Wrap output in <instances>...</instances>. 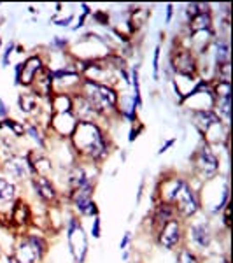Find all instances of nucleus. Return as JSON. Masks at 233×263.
<instances>
[{
  "instance_id": "obj_30",
  "label": "nucleus",
  "mask_w": 233,
  "mask_h": 263,
  "mask_svg": "<svg viewBox=\"0 0 233 263\" xmlns=\"http://www.w3.org/2000/svg\"><path fill=\"white\" fill-rule=\"evenodd\" d=\"M72 20H74V16L69 14L67 18H62V20H58V18H53L51 21H53L54 25H58V27H69V25L72 23Z\"/></svg>"
},
{
  "instance_id": "obj_20",
  "label": "nucleus",
  "mask_w": 233,
  "mask_h": 263,
  "mask_svg": "<svg viewBox=\"0 0 233 263\" xmlns=\"http://www.w3.org/2000/svg\"><path fill=\"white\" fill-rule=\"evenodd\" d=\"M216 63L218 65H223V63H230V44H228L226 39H216Z\"/></svg>"
},
{
  "instance_id": "obj_31",
  "label": "nucleus",
  "mask_w": 233,
  "mask_h": 263,
  "mask_svg": "<svg viewBox=\"0 0 233 263\" xmlns=\"http://www.w3.org/2000/svg\"><path fill=\"white\" fill-rule=\"evenodd\" d=\"M130 240H132V233L125 232V235H123V239H121V242H120V249H121V251H126V249H128Z\"/></svg>"
},
{
  "instance_id": "obj_2",
  "label": "nucleus",
  "mask_w": 233,
  "mask_h": 263,
  "mask_svg": "<svg viewBox=\"0 0 233 263\" xmlns=\"http://www.w3.org/2000/svg\"><path fill=\"white\" fill-rule=\"evenodd\" d=\"M81 95L90 102L96 114H107L118 105V93L111 86L90 79H84L81 83Z\"/></svg>"
},
{
  "instance_id": "obj_22",
  "label": "nucleus",
  "mask_w": 233,
  "mask_h": 263,
  "mask_svg": "<svg viewBox=\"0 0 233 263\" xmlns=\"http://www.w3.org/2000/svg\"><path fill=\"white\" fill-rule=\"evenodd\" d=\"M4 128L12 130V134H14L16 137H23V134H25V126L18 121L9 120V118H6V120L0 121V130H4Z\"/></svg>"
},
{
  "instance_id": "obj_17",
  "label": "nucleus",
  "mask_w": 233,
  "mask_h": 263,
  "mask_svg": "<svg viewBox=\"0 0 233 263\" xmlns=\"http://www.w3.org/2000/svg\"><path fill=\"white\" fill-rule=\"evenodd\" d=\"M16 200V184L0 176V207L9 205Z\"/></svg>"
},
{
  "instance_id": "obj_7",
  "label": "nucleus",
  "mask_w": 233,
  "mask_h": 263,
  "mask_svg": "<svg viewBox=\"0 0 233 263\" xmlns=\"http://www.w3.org/2000/svg\"><path fill=\"white\" fill-rule=\"evenodd\" d=\"M158 244L162 246L165 251H173L184 239V230H183V221L181 218H173L170 221H167L156 233Z\"/></svg>"
},
{
  "instance_id": "obj_12",
  "label": "nucleus",
  "mask_w": 233,
  "mask_h": 263,
  "mask_svg": "<svg viewBox=\"0 0 233 263\" xmlns=\"http://www.w3.org/2000/svg\"><path fill=\"white\" fill-rule=\"evenodd\" d=\"M183 184L184 179H181V177H167V179H163L162 184H160V202L172 203Z\"/></svg>"
},
{
  "instance_id": "obj_16",
  "label": "nucleus",
  "mask_w": 233,
  "mask_h": 263,
  "mask_svg": "<svg viewBox=\"0 0 233 263\" xmlns=\"http://www.w3.org/2000/svg\"><path fill=\"white\" fill-rule=\"evenodd\" d=\"M32 213H30V205H28L25 200H14V205H12V213H11V221L14 224H27L30 221Z\"/></svg>"
},
{
  "instance_id": "obj_24",
  "label": "nucleus",
  "mask_w": 233,
  "mask_h": 263,
  "mask_svg": "<svg viewBox=\"0 0 233 263\" xmlns=\"http://www.w3.org/2000/svg\"><path fill=\"white\" fill-rule=\"evenodd\" d=\"M176 263H200V261H198V256L191 251V249L181 248L176 256Z\"/></svg>"
},
{
  "instance_id": "obj_11",
  "label": "nucleus",
  "mask_w": 233,
  "mask_h": 263,
  "mask_svg": "<svg viewBox=\"0 0 233 263\" xmlns=\"http://www.w3.org/2000/svg\"><path fill=\"white\" fill-rule=\"evenodd\" d=\"M32 186H33V190H35L37 197H39L42 202H54L58 198L56 188H54V184L48 179V177L33 176Z\"/></svg>"
},
{
  "instance_id": "obj_4",
  "label": "nucleus",
  "mask_w": 233,
  "mask_h": 263,
  "mask_svg": "<svg viewBox=\"0 0 233 263\" xmlns=\"http://www.w3.org/2000/svg\"><path fill=\"white\" fill-rule=\"evenodd\" d=\"M67 242H69L70 254L74 263H84L88 256V235L77 218H70L67 221Z\"/></svg>"
},
{
  "instance_id": "obj_37",
  "label": "nucleus",
  "mask_w": 233,
  "mask_h": 263,
  "mask_svg": "<svg viewBox=\"0 0 233 263\" xmlns=\"http://www.w3.org/2000/svg\"><path fill=\"white\" fill-rule=\"evenodd\" d=\"M172 14H173V6L172 4H168L167 6V16H165V23H170V20H172Z\"/></svg>"
},
{
  "instance_id": "obj_14",
  "label": "nucleus",
  "mask_w": 233,
  "mask_h": 263,
  "mask_svg": "<svg viewBox=\"0 0 233 263\" xmlns=\"http://www.w3.org/2000/svg\"><path fill=\"white\" fill-rule=\"evenodd\" d=\"M12 256H14V260L18 263H37L39 260H42L39 253L35 251V248L27 240V237L16 246V251Z\"/></svg>"
},
{
  "instance_id": "obj_9",
  "label": "nucleus",
  "mask_w": 233,
  "mask_h": 263,
  "mask_svg": "<svg viewBox=\"0 0 233 263\" xmlns=\"http://www.w3.org/2000/svg\"><path fill=\"white\" fill-rule=\"evenodd\" d=\"M188 237L198 249H207L212 242V230H210L209 223L205 221L193 223L188 230Z\"/></svg>"
},
{
  "instance_id": "obj_27",
  "label": "nucleus",
  "mask_w": 233,
  "mask_h": 263,
  "mask_svg": "<svg viewBox=\"0 0 233 263\" xmlns=\"http://www.w3.org/2000/svg\"><path fill=\"white\" fill-rule=\"evenodd\" d=\"M81 216H84V218H96V216H99V205H96V202L91 200L88 203V205L81 211Z\"/></svg>"
},
{
  "instance_id": "obj_1",
  "label": "nucleus",
  "mask_w": 233,
  "mask_h": 263,
  "mask_svg": "<svg viewBox=\"0 0 233 263\" xmlns=\"http://www.w3.org/2000/svg\"><path fill=\"white\" fill-rule=\"evenodd\" d=\"M72 146L77 155L90 162H99L109 155V144L104 132L95 121H79L70 134Z\"/></svg>"
},
{
  "instance_id": "obj_13",
  "label": "nucleus",
  "mask_w": 233,
  "mask_h": 263,
  "mask_svg": "<svg viewBox=\"0 0 233 263\" xmlns=\"http://www.w3.org/2000/svg\"><path fill=\"white\" fill-rule=\"evenodd\" d=\"M177 218V213L173 209L172 203H167V202H160L158 205L154 207V214H152V227L156 228V232L163 227L167 221L170 219Z\"/></svg>"
},
{
  "instance_id": "obj_32",
  "label": "nucleus",
  "mask_w": 233,
  "mask_h": 263,
  "mask_svg": "<svg viewBox=\"0 0 233 263\" xmlns=\"http://www.w3.org/2000/svg\"><path fill=\"white\" fill-rule=\"evenodd\" d=\"M12 49H14V44L7 46L6 53H4V58H2V65H4V67L9 65V60H11V53H12Z\"/></svg>"
},
{
  "instance_id": "obj_8",
  "label": "nucleus",
  "mask_w": 233,
  "mask_h": 263,
  "mask_svg": "<svg viewBox=\"0 0 233 263\" xmlns=\"http://www.w3.org/2000/svg\"><path fill=\"white\" fill-rule=\"evenodd\" d=\"M4 174H6V179H9L11 182H20V181H25L28 176H30V165H28V160L23 158V156H18V155H12L9 158L4 162V167H2Z\"/></svg>"
},
{
  "instance_id": "obj_38",
  "label": "nucleus",
  "mask_w": 233,
  "mask_h": 263,
  "mask_svg": "<svg viewBox=\"0 0 233 263\" xmlns=\"http://www.w3.org/2000/svg\"><path fill=\"white\" fill-rule=\"evenodd\" d=\"M0 256H2V254H0Z\"/></svg>"
},
{
  "instance_id": "obj_33",
  "label": "nucleus",
  "mask_w": 233,
  "mask_h": 263,
  "mask_svg": "<svg viewBox=\"0 0 233 263\" xmlns=\"http://www.w3.org/2000/svg\"><path fill=\"white\" fill-rule=\"evenodd\" d=\"M9 116V107L6 105V102L0 99V120H6Z\"/></svg>"
},
{
  "instance_id": "obj_26",
  "label": "nucleus",
  "mask_w": 233,
  "mask_h": 263,
  "mask_svg": "<svg viewBox=\"0 0 233 263\" xmlns=\"http://www.w3.org/2000/svg\"><path fill=\"white\" fill-rule=\"evenodd\" d=\"M160 53H162V46L154 48V57H152V78L154 81H160Z\"/></svg>"
},
{
  "instance_id": "obj_6",
  "label": "nucleus",
  "mask_w": 233,
  "mask_h": 263,
  "mask_svg": "<svg viewBox=\"0 0 233 263\" xmlns=\"http://www.w3.org/2000/svg\"><path fill=\"white\" fill-rule=\"evenodd\" d=\"M172 205L177 213V218H193L202 209L200 197H198V193L195 192V188L188 181H184V184L181 186L179 193L176 195Z\"/></svg>"
},
{
  "instance_id": "obj_3",
  "label": "nucleus",
  "mask_w": 233,
  "mask_h": 263,
  "mask_svg": "<svg viewBox=\"0 0 233 263\" xmlns=\"http://www.w3.org/2000/svg\"><path fill=\"white\" fill-rule=\"evenodd\" d=\"M193 125L200 132V135H203V142H221L223 139L228 141V126L212 109H197L193 112Z\"/></svg>"
},
{
  "instance_id": "obj_21",
  "label": "nucleus",
  "mask_w": 233,
  "mask_h": 263,
  "mask_svg": "<svg viewBox=\"0 0 233 263\" xmlns=\"http://www.w3.org/2000/svg\"><path fill=\"white\" fill-rule=\"evenodd\" d=\"M18 105L21 109V112H32L33 109L37 107V99L35 95H32V93H21L18 97Z\"/></svg>"
},
{
  "instance_id": "obj_19",
  "label": "nucleus",
  "mask_w": 233,
  "mask_h": 263,
  "mask_svg": "<svg viewBox=\"0 0 233 263\" xmlns=\"http://www.w3.org/2000/svg\"><path fill=\"white\" fill-rule=\"evenodd\" d=\"M51 107H53L54 114L72 112V99L67 93H56L51 97Z\"/></svg>"
},
{
  "instance_id": "obj_23",
  "label": "nucleus",
  "mask_w": 233,
  "mask_h": 263,
  "mask_svg": "<svg viewBox=\"0 0 233 263\" xmlns=\"http://www.w3.org/2000/svg\"><path fill=\"white\" fill-rule=\"evenodd\" d=\"M27 240L33 246V248H35V251L39 253L41 258L44 256L46 251H48V242H46L41 235H33V233H30V235H27Z\"/></svg>"
},
{
  "instance_id": "obj_10",
  "label": "nucleus",
  "mask_w": 233,
  "mask_h": 263,
  "mask_svg": "<svg viewBox=\"0 0 233 263\" xmlns=\"http://www.w3.org/2000/svg\"><path fill=\"white\" fill-rule=\"evenodd\" d=\"M172 67L181 76H188V78L195 76V72H197V62L189 51H177L172 58Z\"/></svg>"
},
{
  "instance_id": "obj_34",
  "label": "nucleus",
  "mask_w": 233,
  "mask_h": 263,
  "mask_svg": "<svg viewBox=\"0 0 233 263\" xmlns=\"http://www.w3.org/2000/svg\"><path fill=\"white\" fill-rule=\"evenodd\" d=\"M176 141H177V139H170V141H167L165 144H162V147L158 149V155H163V153H167V149H170L173 144H176Z\"/></svg>"
},
{
  "instance_id": "obj_5",
  "label": "nucleus",
  "mask_w": 233,
  "mask_h": 263,
  "mask_svg": "<svg viewBox=\"0 0 233 263\" xmlns=\"http://www.w3.org/2000/svg\"><path fill=\"white\" fill-rule=\"evenodd\" d=\"M193 167L195 172L202 177V181H209L218 174L219 171V158L218 155L212 151L210 144L202 142V146L198 147L197 153L193 155Z\"/></svg>"
},
{
  "instance_id": "obj_36",
  "label": "nucleus",
  "mask_w": 233,
  "mask_h": 263,
  "mask_svg": "<svg viewBox=\"0 0 233 263\" xmlns=\"http://www.w3.org/2000/svg\"><path fill=\"white\" fill-rule=\"evenodd\" d=\"M53 46H54V48H65V46H67V39H62V37H54V39H53Z\"/></svg>"
},
{
  "instance_id": "obj_25",
  "label": "nucleus",
  "mask_w": 233,
  "mask_h": 263,
  "mask_svg": "<svg viewBox=\"0 0 233 263\" xmlns=\"http://www.w3.org/2000/svg\"><path fill=\"white\" fill-rule=\"evenodd\" d=\"M25 134H28L30 135V139L33 142L37 144L39 147H46V142H44V137H42V134L39 132V128H37L35 125H30V126H27L25 128Z\"/></svg>"
},
{
  "instance_id": "obj_18",
  "label": "nucleus",
  "mask_w": 233,
  "mask_h": 263,
  "mask_svg": "<svg viewBox=\"0 0 233 263\" xmlns=\"http://www.w3.org/2000/svg\"><path fill=\"white\" fill-rule=\"evenodd\" d=\"M210 28H212V16H210V11H203L189 21V30H191V33L207 32V30H210Z\"/></svg>"
},
{
  "instance_id": "obj_15",
  "label": "nucleus",
  "mask_w": 233,
  "mask_h": 263,
  "mask_svg": "<svg viewBox=\"0 0 233 263\" xmlns=\"http://www.w3.org/2000/svg\"><path fill=\"white\" fill-rule=\"evenodd\" d=\"M44 69V65H42V60L39 57H30L27 62L23 63V70H21V78H20V84H27V86H30L33 83V78H35L39 72Z\"/></svg>"
},
{
  "instance_id": "obj_35",
  "label": "nucleus",
  "mask_w": 233,
  "mask_h": 263,
  "mask_svg": "<svg viewBox=\"0 0 233 263\" xmlns=\"http://www.w3.org/2000/svg\"><path fill=\"white\" fill-rule=\"evenodd\" d=\"M93 18H95L96 21H100L102 25H107V14H105V12H102V11H99V12H95V14H93Z\"/></svg>"
},
{
  "instance_id": "obj_29",
  "label": "nucleus",
  "mask_w": 233,
  "mask_h": 263,
  "mask_svg": "<svg viewBox=\"0 0 233 263\" xmlns=\"http://www.w3.org/2000/svg\"><path fill=\"white\" fill-rule=\"evenodd\" d=\"M144 130V126L141 125V123H137V128L135 126H132V130H130V134H128V142H133L135 139L141 135V132Z\"/></svg>"
},
{
  "instance_id": "obj_28",
  "label": "nucleus",
  "mask_w": 233,
  "mask_h": 263,
  "mask_svg": "<svg viewBox=\"0 0 233 263\" xmlns=\"http://www.w3.org/2000/svg\"><path fill=\"white\" fill-rule=\"evenodd\" d=\"M91 237L93 239H100L102 237V219L100 216L93 218V224H91Z\"/></svg>"
}]
</instances>
